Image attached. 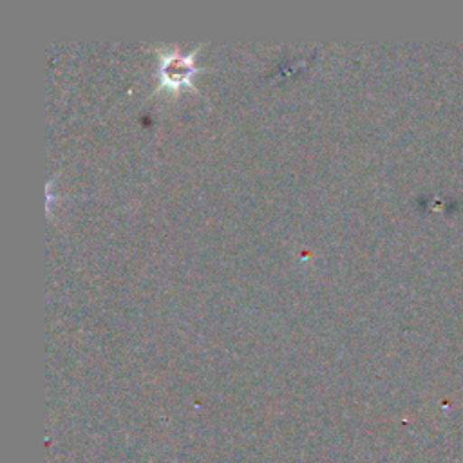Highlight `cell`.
Segmentation results:
<instances>
[{"mask_svg":"<svg viewBox=\"0 0 463 463\" xmlns=\"http://www.w3.org/2000/svg\"><path fill=\"white\" fill-rule=\"evenodd\" d=\"M197 72L194 52L179 54L177 51H163L159 54V89L177 90L192 85V78Z\"/></svg>","mask_w":463,"mask_h":463,"instance_id":"obj_1","label":"cell"}]
</instances>
